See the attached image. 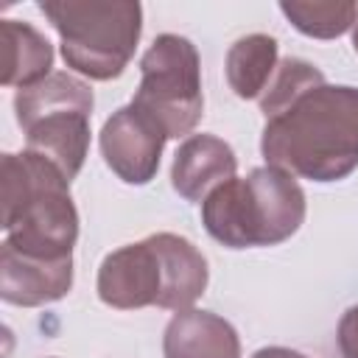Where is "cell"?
Listing matches in <instances>:
<instances>
[{
	"instance_id": "obj_1",
	"label": "cell",
	"mask_w": 358,
	"mask_h": 358,
	"mask_svg": "<svg viewBox=\"0 0 358 358\" xmlns=\"http://www.w3.org/2000/svg\"><path fill=\"white\" fill-rule=\"evenodd\" d=\"M263 115L260 151L268 165L313 182L358 168V87L319 81Z\"/></svg>"
},
{
	"instance_id": "obj_2",
	"label": "cell",
	"mask_w": 358,
	"mask_h": 358,
	"mask_svg": "<svg viewBox=\"0 0 358 358\" xmlns=\"http://www.w3.org/2000/svg\"><path fill=\"white\" fill-rule=\"evenodd\" d=\"M0 227L8 246L45 260L73 257L78 213L70 179L42 154H3L0 159Z\"/></svg>"
},
{
	"instance_id": "obj_3",
	"label": "cell",
	"mask_w": 358,
	"mask_h": 358,
	"mask_svg": "<svg viewBox=\"0 0 358 358\" xmlns=\"http://www.w3.org/2000/svg\"><path fill=\"white\" fill-rule=\"evenodd\" d=\"M207 288V260L182 235L157 232L109 252L98 268V296L117 310H187Z\"/></svg>"
},
{
	"instance_id": "obj_4",
	"label": "cell",
	"mask_w": 358,
	"mask_h": 358,
	"mask_svg": "<svg viewBox=\"0 0 358 358\" xmlns=\"http://www.w3.org/2000/svg\"><path fill=\"white\" fill-rule=\"evenodd\" d=\"M204 229L229 249L274 246L305 221V193L294 173L263 165L232 176L201 201Z\"/></svg>"
},
{
	"instance_id": "obj_5",
	"label": "cell",
	"mask_w": 358,
	"mask_h": 358,
	"mask_svg": "<svg viewBox=\"0 0 358 358\" xmlns=\"http://www.w3.org/2000/svg\"><path fill=\"white\" fill-rule=\"evenodd\" d=\"M39 11L59 31L67 67L95 81L123 73L143 31L140 3L126 0H45Z\"/></svg>"
},
{
	"instance_id": "obj_6",
	"label": "cell",
	"mask_w": 358,
	"mask_h": 358,
	"mask_svg": "<svg viewBox=\"0 0 358 358\" xmlns=\"http://www.w3.org/2000/svg\"><path fill=\"white\" fill-rule=\"evenodd\" d=\"M92 90L70 73H50L34 87L17 90L14 112L25 131V148L48 157L67 179H76L90 148Z\"/></svg>"
},
{
	"instance_id": "obj_7",
	"label": "cell",
	"mask_w": 358,
	"mask_h": 358,
	"mask_svg": "<svg viewBox=\"0 0 358 358\" xmlns=\"http://www.w3.org/2000/svg\"><path fill=\"white\" fill-rule=\"evenodd\" d=\"M165 137H182L204 115L201 67L196 45L179 34H162L140 59V87L131 98Z\"/></svg>"
},
{
	"instance_id": "obj_8",
	"label": "cell",
	"mask_w": 358,
	"mask_h": 358,
	"mask_svg": "<svg viewBox=\"0 0 358 358\" xmlns=\"http://www.w3.org/2000/svg\"><path fill=\"white\" fill-rule=\"evenodd\" d=\"M165 131L134 103L120 106L101 129L103 162L129 185H145L159 168Z\"/></svg>"
},
{
	"instance_id": "obj_9",
	"label": "cell",
	"mask_w": 358,
	"mask_h": 358,
	"mask_svg": "<svg viewBox=\"0 0 358 358\" xmlns=\"http://www.w3.org/2000/svg\"><path fill=\"white\" fill-rule=\"evenodd\" d=\"M73 288V257L45 260L22 255L3 243L0 249V296L8 305L36 308L62 299Z\"/></svg>"
},
{
	"instance_id": "obj_10",
	"label": "cell",
	"mask_w": 358,
	"mask_h": 358,
	"mask_svg": "<svg viewBox=\"0 0 358 358\" xmlns=\"http://www.w3.org/2000/svg\"><path fill=\"white\" fill-rule=\"evenodd\" d=\"M238 159L229 143L213 134H190L173 154L171 185L187 201H204L218 185L235 176Z\"/></svg>"
},
{
	"instance_id": "obj_11",
	"label": "cell",
	"mask_w": 358,
	"mask_h": 358,
	"mask_svg": "<svg viewBox=\"0 0 358 358\" xmlns=\"http://www.w3.org/2000/svg\"><path fill=\"white\" fill-rule=\"evenodd\" d=\"M165 358H241L235 327L210 310H176L162 336Z\"/></svg>"
},
{
	"instance_id": "obj_12",
	"label": "cell",
	"mask_w": 358,
	"mask_h": 358,
	"mask_svg": "<svg viewBox=\"0 0 358 358\" xmlns=\"http://www.w3.org/2000/svg\"><path fill=\"white\" fill-rule=\"evenodd\" d=\"M0 84L3 87H34L50 76L53 48L50 42L28 22L0 20Z\"/></svg>"
},
{
	"instance_id": "obj_13",
	"label": "cell",
	"mask_w": 358,
	"mask_h": 358,
	"mask_svg": "<svg viewBox=\"0 0 358 358\" xmlns=\"http://www.w3.org/2000/svg\"><path fill=\"white\" fill-rule=\"evenodd\" d=\"M277 70V39L268 34L241 36L227 53V81L238 98L266 92Z\"/></svg>"
},
{
	"instance_id": "obj_14",
	"label": "cell",
	"mask_w": 358,
	"mask_h": 358,
	"mask_svg": "<svg viewBox=\"0 0 358 358\" xmlns=\"http://www.w3.org/2000/svg\"><path fill=\"white\" fill-rule=\"evenodd\" d=\"M280 11L308 36L333 39L341 36L358 20L355 3H280Z\"/></svg>"
},
{
	"instance_id": "obj_15",
	"label": "cell",
	"mask_w": 358,
	"mask_h": 358,
	"mask_svg": "<svg viewBox=\"0 0 358 358\" xmlns=\"http://www.w3.org/2000/svg\"><path fill=\"white\" fill-rule=\"evenodd\" d=\"M338 350L344 358H358V305H352L338 322Z\"/></svg>"
},
{
	"instance_id": "obj_16",
	"label": "cell",
	"mask_w": 358,
	"mask_h": 358,
	"mask_svg": "<svg viewBox=\"0 0 358 358\" xmlns=\"http://www.w3.org/2000/svg\"><path fill=\"white\" fill-rule=\"evenodd\" d=\"M252 358H308V355H302L296 350H288V347H263Z\"/></svg>"
},
{
	"instance_id": "obj_17",
	"label": "cell",
	"mask_w": 358,
	"mask_h": 358,
	"mask_svg": "<svg viewBox=\"0 0 358 358\" xmlns=\"http://www.w3.org/2000/svg\"><path fill=\"white\" fill-rule=\"evenodd\" d=\"M352 45H355V53H358V20H355V25H352Z\"/></svg>"
}]
</instances>
